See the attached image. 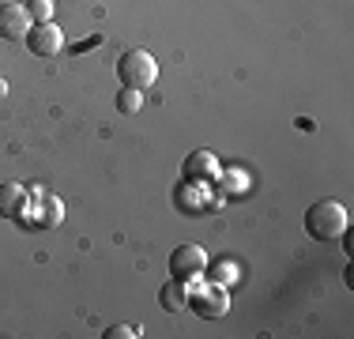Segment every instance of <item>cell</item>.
<instances>
[{
  "instance_id": "6da1fadb",
  "label": "cell",
  "mask_w": 354,
  "mask_h": 339,
  "mask_svg": "<svg viewBox=\"0 0 354 339\" xmlns=\"http://www.w3.org/2000/svg\"><path fill=\"white\" fill-rule=\"evenodd\" d=\"M351 226V215L339 200H317L306 211V234L313 241H339Z\"/></svg>"
},
{
  "instance_id": "7a4b0ae2",
  "label": "cell",
  "mask_w": 354,
  "mask_h": 339,
  "mask_svg": "<svg viewBox=\"0 0 354 339\" xmlns=\"http://www.w3.org/2000/svg\"><path fill=\"white\" fill-rule=\"evenodd\" d=\"M117 80H121V87L151 91L158 80V61L147 49H129V53H121V61H117Z\"/></svg>"
},
{
  "instance_id": "3957f363",
  "label": "cell",
  "mask_w": 354,
  "mask_h": 339,
  "mask_svg": "<svg viewBox=\"0 0 354 339\" xmlns=\"http://www.w3.org/2000/svg\"><path fill=\"white\" fill-rule=\"evenodd\" d=\"M185 309H192L196 317H204V320L226 317V309H230L226 286H218V283H200L196 291H189V305H185Z\"/></svg>"
},
{
  "instance_id": "277c9868",
  "label": "cell",
  "mask_w": 354,
  "mask_h": 339,
  "mask_svg": "<svg viewBox=\"0 0 354 339\" xmlns=\"http://www.w3.org/2000/svg\"><path fill=\"white\" fill-rule=\"evenodd\" d=\"M207 271V253L200 245H177L170 253V275L181 279V283H196Z\"/></svg>"
},
{
  "instance_id": "5b68a950",
  "label": "cell",
  "mask_w": 354,
  "mask_h": 339,
  "mask_svg": "<svg viewBox=\"0 0 354 339\" xmlns=\"http://www.w3.org/2000/svg\"><path fill=\"white\" fill-rule=\"evenodd\" d=\"M27 49L35 57H41V61H49V57H57L61 53V46H64V30L57 27L53 19L49 23H30V30H27Z\"/></svg>"
},
{
  "instance_id": "8992f818",
  "label": "cell",
  "mask_w": 354,
  "mask_h": 339,
  "mask_svg": "<svg viewBox=\"0 0 354 339\" xmlns=\"http://www.w3.org/2000/svg\"><path fill=\"white\" fill-rule=\"evenodd\" d=\"M181 177L189 185H215L218 181V158L212 155V151H189L181 163Z\"/></svg>"
},
{
  "instance_id": "52a82bcc",
  "label": "cell",
  "mask_w": 354,
  "mask_h": 339,
  "mask_svg": "<svg viewBox=\"0 0 354 339\" xmlns=\"http://www.w3.org/2000/svg\"><path fill=\"white\" fill-rule=\"evenodd\" d=\"M30 30V12L27 4H0V38L23 42Z\"/></svg>"
},
{
  "instance_id": "ba28073f",
  "label": "cell",
  "mask_w": 354,
  "mask_h": 339,
  "mask_svg": "<svg viewBox=\"0 0 354 339\" xmlns=\"http://www.w3.org/2000/svg\"><path fill=\"white\" fill-rule=\"evenodd\" d=\"M23 208H27V185H19V181H4V185H0V215L15 219Z\"/></svg>"
},
{
  "instance_id": "9c48e42d",
  "label": "cell",
  "mask_w": 354,
  "mask_h": 339,
  "mask_svg": "<svg viewBox=\"0 0 354 339\" xmlns=\"http://www.w3.org/2000/svg\"><path fill=\"white\" fill-rule=\"evenodd\" d=\"M158 302H162L166 313H181L185 305H189V283H181V279L170 275V283L158 291Z\"/></svg>"
},
{
  "instance_id": "30bf717a",
  "label": "cell",
  "mask_w": 354,
  "mask_h": 339,
  "mask_svg": "<svg viewBox=\"0 0 354 339\" xmlns=\"http://www.w3.org/2000/svg\"><path fill=\"white\" fill-rule=\"evenodd\" d=\"M35 200L41 203V208H35V211H41V215L35 219L38 226H53V223H61V219H64V208H61V200H57V196H49V192H35Z\"/></svg>"
},
{
  "instance_id": "8fae6325",
  "label": "cell",
  "mask_w": 354,
  "mask_h": 339,
  "mask_svg": "<svg viewBox=\"0 0 354 339\" xmlns=\"http://www.w3.org/2000/svg\"><path fill=\"white\" fill-rule=\"evenodd\" d=\"M140 106H143V91H136V87L117 91V109H121V113H140Z\"/></svg>"
},
{
  "instance_id": "7c38bea8",
  "label": "cell",
  "mask_w": 354,
  "mask_h": 339,
  "mask_svg": "<svg viewBox=\"0 0 354 339\" xmlns=\"http://www.w3.org/2000/svg\"><path fill=\"white\" fill-rule=\"evenodd\" d=\"M27 12H30V23H49L53 19V0H30Z\"/></svg>"
},
{
  "instance_id": "4fadbf2b",
  "label": "cell",
  "mask_w": 354,
  "mask_h": 339,
  "mask_svg": "<svg viewBox=\"0 0 354 339\" xmlns=\"http://www.w3.org/2000/svg\"><path fill=\"white\" fill-rule=\"evenodd\" d=\"M234 279H238V268H234V264H218V271L212 275V283L226 286V283H234Z\"/></svg>"
},
{
  "instance_id": "5bb4252c",
  "label": "cell",
  "mask_w": 354,
  "mask_h": 339,
  "mask_svg": "<svg viewBox=\"0 0 354 339\" xmlns=\"http://www.w3.org/2000/svg\"><path fill=\"white\" fill-rule=\"evenodd\" d=\"M136 336H140V328H124V324H117L106 332V339H136Z\"/></svg>"
},
{
  "instance_id": "9a60e30c",
  "label": "cell",
  "mask_w": 354,
  "mask_h": 339,
  "mask_svg": "<svg viewBox=\"0 0 354 339\" xmlns=\"http://www.w3.org/2000/svg\"><path fill=\"white\" fill-rule=\"evenodd\" d=\"M245 181H249L245 174H226V189H230V192L234 189H245Z\"/></svg>"
},
{
  "instance_id": "2e32d148",
  "label": "cell",
  "mask_w": 354,
  "mask_h": 339,
  "mask_svg": "<svg viewBox=\"0 0 354 339\" xmlns=\"http://www.w3.org/2000/svg\"><path fill=\"white\" fill-rule=\"evenodd\" d=\"M4 91H8V87H4V80H0V95H4Z\"/></svg>"
}]
</instances>
